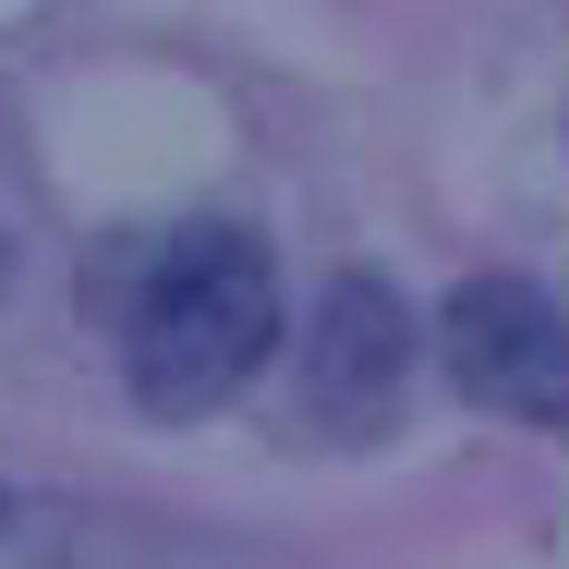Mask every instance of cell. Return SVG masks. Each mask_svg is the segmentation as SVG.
Instances as JSON below:
<instances>
[{"label": "cell", "instance_id": "cell-3", "mask_svg": "<svg viewBox=\"0 0 569 569\" xmlns=\"http://www.w3.org/2000/svg\"><path fill=\"white\" fill-rule=\"evenodd\" d=\"M0 569H254V558L207 521H158L133 497L0 485Z\"/></svg>", "mask_w": 569, "mask_h": 569}, {"label": "cell", "instance_id": "cell-1", "mask_svg": "<svg viewBox=\"0 0 569 569\" xmlns=\"http://www.w3.org/2000/svg\"><path fill=\"white\" fill-rule=\"evenodd\" d=\"M279 351V267L267 242L230 219L170 230L146 267H133V303H121V376H133V412L158 425H194L242 400Z\"/></svg>", "mask_w": 569, "mask_h": 569}, {"label": "cell", "instance_id": "cell-2", "mask_svg": "<svg viewBox=\"0 0 569 569\" xmlns=\"http://www.w3.org/2000/svg\"><path fill=\"white\" fill-rule=\"evenodd\" d=\"M460 400L509 412V425H569V303L533 279H460L437 316Z\"/></svg>", "mask_w": 569, "mask_h": 569}, {"label": "cell", "instance_id": "cell-5", "mask_svg": "<svg viewBox=\"0 0 569 569\" xmlns=\"http://www.w3.org/2000/svg\"><path fill=\"white\" fill-rule=\"evenodd\" d=\"M0 279H12V242H0Z\"/></svg>", "mask_w": 569, "mask_h": 569}, {"label": "cell", "instance_id": "cell-4", "mask_svg": "<svg viewBox=\"0 0 569 569\" xmlns=\"http://www.w3.org/2000/svg\"><path fill=\"white\" fill-rule=\"evenodd\" d=\"M400 376H412V303L388 279L340 267L316 291V328H303V412L316 425H388Z\"/></svg>", "mask_w": 569, "mask_h": 569}]
</instances>
